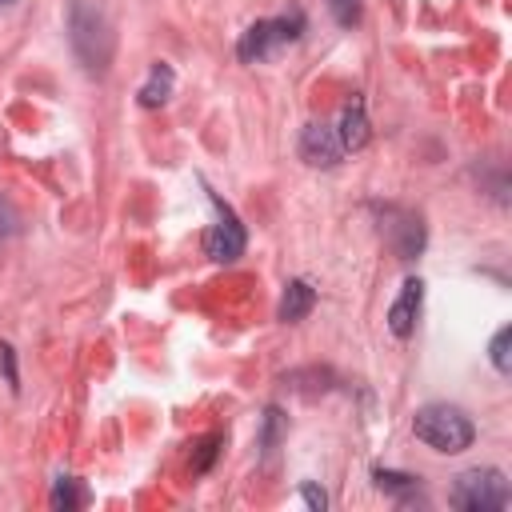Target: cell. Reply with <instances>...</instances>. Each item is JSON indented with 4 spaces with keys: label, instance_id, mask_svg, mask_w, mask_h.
<instances>
[{
    "label": "cell",
    "instance_id": "6da1fadb",
    "mask_svg": "<svg viewBox=\"0 0 512 512\" xmlns=\"http://www.w3.org/2000/svg\"><path fill=\"white\" fill-rule=\"evenodd\" d=\"M68 44H72V52L88 76L108 72L116 36H112V20H108L100 0H72L68 4Z\"/></svg>",
    "mask_w": 512,
    "mask_h": 512
},
{
    "label": "cell",
    "instance_id": "7a4b0ae2",
    "mask_svg": "<svg viewBox=\"0 0 512 512\" xmlns=\"http://www.w3.org/2000/svg\"><path fill=\"white\" fill-rule=\"evenodd\" d=\"M412 432H416V440H424L432 452H444V456H456V452L472 448V440H476V424L456 404H424V408H416Z\"/></svg>",
    "mask_w": 512,
    "mask_h": 512
},
{
    "label": "cell",
    "instance_id": "3957f363",
    "mask_svg": "<svg viewBox=\"0 0 512 512\" xmlns=\"http://www.w3.org/2000/svg\"><path fill=\"white\" fill-rule=\"evenodd\" d=\"M300 36H304V12L292 8V12H284V16H268V20L248 24V28L240 32V40H236V56H240L244 64H260V60H268L276 48L296 44Z\"/></svg>",
    "mask_w": 512,
    "mask_h": 512
},
{
    "label": "cell",
    "instance_id": "277c9868",
    "mask_svg": "<svg viewBox=\"0 0 512 512\" xmlns=\"http://www.w3.org/2000/svg\"><path fill=\"white\" fill-rule=\"evenodd\" d=\"M368 208H372V216H376V228H380L384 244L396 252V260H416V256L424 252L428 228H424V216H420L416 208H404V204H392V200H388V204L372 200Z\"/></svg>",
    "mask_w": 512,
    "mask_h": 512
},
{
    "label": "cell",
    "instance_id": "5b68a950",
    "mask_svg": "<svg viewBox=\"0 0 512 512\" xmlns=\"http://www.w3.org/2000/svg\"><path fill=\"white\" fill-rule=\"evenodd\" d=\"M448 504L460 512H500L512 504V488L500 468H468L456 476Z\"/></svg>",
    "mask_w": 512,
    "mask_h": 512
},
{
    "label": "cell",
    "instance_id": "8992f818",
    "mask_svg": "<svg viewBox=\"0 0 512 512\" xmlns=\"http://www.w3.org/2000/svg\"><path fill=\"white\" fill-rule=\"evenodd\" d=\"M208 204H212V212H216V224L204 232V252H208V260H216V264H232V260L244 256L248 232H244L240 216L232 212V204H224L220 192L208 188Z\"/></svg>",
    "mask_w": 512,
    "mask_h": 512
},
{
    "label": "cell",
    "instance_id": "52a82bcc",
    "mask_svg": "<svg viewBox=\"0 0 512 512\" xmlns=\"http://www.w3.org/2000/svg\"><path fill=\"white\" fill-rule=\"evenodd\" d=\"M340 156H344V148L336 140V128H328L320 120H312V124L300 128V160L304 164H312V168H336Z\"/></svg>",
    "mask_w": 512,
    "mask_h": 512
},
{
    "label": "cell",
    "instance_id": "ba28073f",
    "mask_svg": "<svg viewBox=\"0 0 512 512\" xmlns=\"http://www.w3.org/2000/svg\"><path fill=\"white\" fill-rule=\"evenodd\" d=\"M420 308H424V280L420 276H408L400 284V296L392 300L388 308V332L396 340H408L416 332V320H420Z\"/></svg>",
    "mask_w": 512,
    "mask_h": 512
},
{
    "label": "cell",
    "instance_id": "9c48e42d",
    "mask_svg": "<svg viewBox=\"0 0 512 512\" xmlns=\"http://www.w3.org/2000/svg\"><path fill=\"white\" fill-rule=\"evenodd\" d=\"M368 136H372V128H368L364 100H360V96H352V100L344 104V112H340L336 140H340V148H344V152H356V148H364V144H368Z\"/></svg>",
    "mask_w": 512,
    "mask_h": 512
},
{
    "label": "cell",
    "instance_id": "30bf717a",
    "mask_svg": "<svg viewBox=\"0 0 512 512\" xmlns=\"http://www.w3.org/2000/svg\"><path fill=\"white\" fill-rule=\"evenodd\" d=\"M312 308H316V288L308 280H288L284 296H280V308H276V320L280 324H300Z\"/></svg>",
    "mask_w": 512,
    "mask_h": 512
},
{
    "label": "cell",
    "instance_id": "8fae6325",
    "mask_svg": "<svg viewBox=\"0 0 512 512\" xmlns=\"http://www.w3.org/2000/svg\"><path fill=\"white\" fill-rule=\"evenodd\" d=\"M372 484L380 492H388L396 504H424V488H420V476H408V472H392V468H372Z\"/></svg>",
    "mask_w": 512,
    "mask_h": 512
},
{
    "label": "cell",
    "instance_id": "7c38bea8",
    "mask_svg": "<svg viewBox=\"0 0 512 512\" xmlns=\"http://www.w3.org/2000/svg\"><path fill=\"white\" fill-rule=\"evenodd\" d=\"M172 88H176V72H172V64H168V60H156V64L148 68V80L140 84L136 100H140V108H160V104H168Z\"/></svg>",
    "mask_w": 512,
    "mask_h": 512
},
{
    "label": "cell",
    "instance_id": "4fadbf2b",
    "mask_svg": "<svg viewBox=\"0 0 512 512\" xmlns=\"http://www.w3.org/2000/svg\"><path fill=\"white\" fill-rule=\"evenodd\" d=\"M48 504L60 508V512H72V508H84L88 504V492L80 488L76 476H56L52 480V492H48Z\"/></svg>",
    "mask_w": 512,
    "mask_h": 512
},
{
    "label": "cell",
    "instance_id": "5bb4252c",
    "mask_svg": "<svg viewBox=\"0 0 512 512\" xmlns=\"http://www.w3.org/2000/svg\"><path fill=\"white\" fill-rule=\"evenodd\" d=\"M284 432H288V416L276 404H268L264 416H260V456H272L276 444L284 440Z\"/></svg>",
    "mask_w": 512,
    "mask_h": 512
},
{
    "label": "cell",
    "instance_id": "9a60e30c",
    "mask_svg": "<svg viewBox=\"0 0 512 512\" xmlns=\"http://www.w3.org/2000/svg\"><path fill=\"white\" fill-rule=\"evenodd\" d=\"M220 448H224V436L220 432H208V436H200L196 440V448H192V472L196 476H204V472H212V464H216V456H220Z\"/></svg>",
    "mask_w": 512,
    "mask_h": 512
},
{
    "label": "cell",
    "instance_id": "2e32d148",
    "mask_svg": "<svg viewBox=\"0 0 512 512\" xmlns=\"http://www.w3.org/2000/svg\"><path fill=\"white\" fill-rule=\"evenodd\" d=\"M508 340H512V328L504 324L496 336H492V344H488V356H492V368L500 372V376H508L512 372V356H508Z\"/></svg>",
    "mask_w": 512,
    "mask_h": 512
},
{
    "label": "cell",
    "instance_id": "e0dca14e",
    "mask_svg": "<svg viewBox=\"0 0 512 512\" xmlns=\"http://www.w3.org/2000/svg\"><path fill=\"white\" fill-rule=\"evenodd\" d=\"M328 12L340 28H356L360 24V0H328Z\"/></svg>",
    "mask_w": 512,
    "mask_h": 512
},
{
    "label": "cell",
    "instance_id": "ac0fdd59",
    "mask_svg": "<svg viewBox=\"0 0 512 512\" xmlns=\"http://www.w3.org/2000/svg\"><path fill=\"white\" fill-rule=\"evenodd\" d=\"M0 372H4V384L12 392H20V368H16V348L0 340Z\"/></svg>",
    "mask_w": 512,
    "mask_h": 512
},
{
    "label": "cell",
    "instance_id": "d6986e66",
    "mask_svg": "<svg viewBox=\"0 0 512 512\" xmlns=\"http://www.w3.org/2000/svg\"><path fill=\"white\" fill-rule=\"evenodd\" d=\"M20 232V216H16V208L0 196V240H8V236H16Z\"/></svg>",
    "mask_w": 512,
    "mask_h": 512
},
{
    "label": "cell",
    "instance_id": "ffe728a7",
    "mask_svg": "<svg viewBox=\"0 0 512 512\" xmlns=\"http://www.w3.org/2000/svg\"><path fill=\"white\" fill-rule=\"evenodd\" d=\"M300 500H304L312 512H324V508H328V496H324V488H316L312 480H304V484H300Z\"/></svg>",
    "mask_w": 512,
    "mask_h": 512
},
{
    "label": "cell",
    "instance_id": "44dd1931",
    "mask_svg": "<svg viewBox=\"0 0 512 512\" xmlns=\"http://www.w3.org/2000/svg\"><path fill=\"white\" fill-rule=\"evenodd\" d=\"M0 4H12V0H0Z\"/></svg>",
    "mask_w": 512,
    "mask_h": 512
}]
</instances>
